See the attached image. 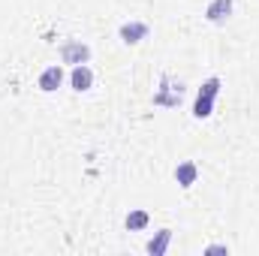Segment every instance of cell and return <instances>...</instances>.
Returning a JSON list of instances; mask_svg holds the SVG:
<instances>
[{"mask_svg":"<svg viewBox=\"0 0 259 256\" xmlns=\"http://www.w3.org/2000/svg\"><path fill=\"white\" fill-rule=\"evenodd\" d=\"M232 9H235V0H211L205 6V18L211 24H223V21H229Z\"/></svg>","mask_w":259,"mask_h":256,"instance_id":"cell-6","label":"cell"},{"mask_svg":"<svg viewBox=\"0 0 259 256\" xmlns=\"http://www.w3.org/2000/svg\"><path fill=\"white\" fill-rule=\"evenodd\" d=\"M69 88L75 91V94H84V91H91L94 88V69L88 64H78L69 69Z\"/></svg>","mask_w":259,"mask_h":256,"instance_id":"cell-4","label":"cell"},{"mask_svg":"<svg viewBox=\"0 0 259 256\" xmlns=\"http://www.w3.org/2000/svg\"><path fill=\"white\" fill-rule=\"evenodd\" d=\"M169 241H172V229H160L148 244H145V250L151 256H163L166 250H169Z\"/></svg>","mask_w":259,"mask_h":256,"instance_id":"cell-8","label":"cell"},{"mask_svg":"<svg viewBox=\"0 0 259 256\" xmlns=\"http://www.w3.org/2000/svg\"><path fill=\"white\" fill-rule=\"evenodd\" d=\"M211 112H214V100H208V97H196L193 118H211Z\"/></svg>","mask_w":259,"mask_h":256,"instance_id":"cell-11","label":"cell"},{"mask_svg":"<svg viewBox=\"0 0 259 256\" xmlns=\"http://www.w3.org/2000/svg\"><path fill=\"white\" fill-rule=\"evenodd\" d=\"M202 253H229V247H226V244H208Z\"/></svg>","mask_w":259,"mask_h":256,"instance_id":"cell-12","label":"cell"},{"mask_svg":"<svg viewBox=\"0 0 259 256\" xmlns=\"http://www.w3.org/2000/svg\"><path fill=\"white\" fill-rule=\"evenodd\" d=\"M61 84H64V66L61 64H52L39 72V91L42 94H55Z\"/></svg>","mask_w":259,"mask_h":256,"instance_id":"cell-5","label":"cell"},{"mask_svg":"<svg viewBox=\"0 0 259 256\" xmlns=\"http://www.w3.org/2000/svg\"><path fill=\"white\" fill-rule=\"evenodd\" d=\"M196 178H199V166H196L193 160H181L178 166H175V181L187 190V187H193Z\"/></svg>","mask_w":259,"mask_h":256,"instance_id":"cell-7","label":"cell"},{"mask_svg":"<svg viewBox=\"0 0 259 256\" xmlns=\"http://www.w3.org/2000/svg\"><path fill=\"white\" fill-rule=\"evenodd\" d=\"M148 33H151V24L148 21H124L121 27H118V36H121V42L124 46H139L142 39H148Z\"/></svg>","mask_w":259,"mask_h":256,"instance_id":"cell-3","label":"cell"},{"mask_svg":"<svg viewBox=\"0 0 259 256\" xmlns=\"http://www.w3.org/2000/svg\"><path fill=\"white\" fill-rule=\"evenodd\" d=\"M220 78L217 75H211V78H205L202 81V88H199V97H208V100H217V94H220Z\"/></svg>","mask_w":259,"mask_h":256,"instance_id":"cell-10","label":"cell"},{"mask_svg":"<svg viewBox=\"0 0 259 256\" xmlns=\"http://www.w3.org/2000/svg\"><path fill=\"white\" fill-rule=\"evenodd\" d=\"M181 97H184V84L175 81L172 75H163V78H160V88L154 91V106H160V109H175V106L181 103Z\"/></svg>","mask_w":259,"mask_h":256,"instance_id":"cell-1","label":"cell"},{"mask_svg":"<svg viewBox=\"0 0 259 256\" xmlns=\"http://www.w3.org/2000/svg\"><path fill=\"white\" fill-rule=\"evenodd\" d=\"M58 55H61V64L78 66V64H88L91 61V46L81 42V39H66Z\"/></svg>","mask_w":259,"mask_h":256,"instance_id":"cell-2","label":"cell"},{"mask_svg":"<svg viewBox=\"0 0 259 256\" xmlns=\"http://www.w3.org/2000/svg\"><path fill=\"white\" fill-rule=\"evenodd\" d=\"M127 229L130 232H142V229H148V223H151V214L148 211H142V208H136V211H130L127 214Z\"/></svg>","mask_w":259,"mask_h":256,"instance_id":"cell-9","label":"cell"}]
</instances>
